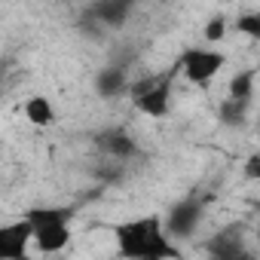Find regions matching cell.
<instances>
[{
	"instance_id": "cell-1",
	"label": "cell",
	"mask_w": 260,
	"mask_h": 260,
	"mask_svg": "<svg viewBox=\"0 0 260 260\" xmlns=\"http://www.w3.org/2000/svg\"><path fill=\"white\" fill-rule=\"evenodd\" d=\"M113 236H116V248H119L122 257H132V260L181 257V251L169 242L159 214H147V217H135V220L116 223Z\"/></svg>"
},
{
	"instance_id": "cell-2",
	"label": "cell",
	"mask_w": 260,
	"mask_h": 260,
	"mask_svg": "<svg viewBox=\"0 0 260 260\" xmlns=\"http://www.w3.org/2000/svg\"><path fill=\"white\" fill-rule=\"evenodd\" d=\"M71 217L74 211L68 208H34L28 211V223L34 230L31 242L43 254H55L71 242Z\"/></svg>"
},
{
	"instance_id": "cell-3",
	"label": "cell",
	"mask_w": 260,
	"mask_h": 260,
	"mask_svg": "<svg viewBox=\"0 0 260 260\" xmlns=\"http://www.w3.org/2000/svg\"><path fill=\"white\" fill-rule=\"evenodd\" d=\"M226 64V55L223 52H217V49H187L184 55H181V68H184V77L190 80V83H208L211 77H217L220 74V68Z\"/></svg>"
},
{
	"instance_id": "cell-4",
	"label": "cell",
	"mask_w": 260,
	"mask_h": 260,
	"mask_svg": "<svg viewBox=\"0 0 260 260\" xmlns=\"http://www.w3.org/2000/svg\"><path fill=\"white\" fill-rule=\"evenodd\" d=\"M132 101L135 107L144 113V116H166L169 113V104H172V89L166 83H141L132 89Z\"/></svg>"
},
{
	"instance_id": "cell-5",
	"label": "cell",
	"mask_w": 260,
	"mask_h": 260,
	"mask_svg": "<svg viewBox=\"0 0 260 260\" xmlns=\"http://www.w3.org/2000/svg\"><path fill=\"white\" fill-rule=\"evenodd\" d=\"M199 220H202V205L193 202V199H184V202H178V205L169 211L162 230L169 233V239H172V236L184 239V236H193V233H196Z\"/></svg>"
},
{
	"instance_id": "cell-6",
	"label": "cell",
	"mask_w": 260,
	"mask_h": 260,
	"mask_svg": "<svg viewBox=\"0 0 260 260\" xmlns=\"http://www.w3.org/2000/svg\"><path fill=\"white\" fill-rule=\"evenodd\" d=\"M31 236H34V230H31L28 217L16 220V223H4V226H0V260L25 257L28 245H31Z\"/></svg>"
},
{
	"instance_id": "cell-7",
	"label": "cell",
	"mask_w": 260,
	"mask_h": 260,
	"mask_svg": "<svg viewBox=\"0 0 260 260\" xmlns=\"http://www.w3.org/2000/svg\"><path fill=\"white\" fill-rule=\"evenodd\" d=\"M22 113H25V119H28L31 125H37V128H46V125L55 122V104H52L46 95H31V98L25 101Z\"/></svg>"
},
{
	"instance_id": "cell-8",
	"label": "cell",
	"mask_w": 260,
	"mask_h": 260,
	"mask_svg": "<svg viewBox=\"0 0 260 260\" xmlns=\"http://www.w3.org/2000/svg\"><path fill=\"white\" fill-rule=\"evenodd\" d=\"M122 89H125V68L107 64V68L98 71V77H95V92H98L101 98H113V95H119Z\"/></svg>"
},
{
	"instance_id": "cell-9",
	"label": "cell",
	"mask_w": 260,
	"mask_h": 260,
	"mask_svg": "<svg viewBox=\"0 0 260 260\" xmlns=\"http://www.w3.org/2000/svg\"><path fill=\"white\" fill-rule=\"evenodd\" d=\"M101 147H104L110 156H116V159H128V156L138 153L135 141L128 138V132H122V128H110V132H104V135H101Z\"/></svg>"
},
{
	"instance_id": "cell-10",
	"label": "cell",
	"mask_w": 260,
	"mask_h": 260,
	"mask_svg": "<svg viewBox=\"0 0 260 260\" xmlns=\"http://www.w3.org/2000/svg\"><path fill=\"white\" fill-rule=\"evenodd\" d=\"M92 16L110 28H119L128 16V4H122V0H98V4L92 7Z\"/></svg>"
},
{
	"instance_id": "cell-11",
	"label": "cell",
	"mask_w": 260,
	"mask_h": 260,
	"mask_svg": "<svg viewBox=\"0 0 260 260\" xmlns=\"http://www.w3.org/2000/svg\"><path fill=\"white\" fill-rule=\"evenodd\" d=\"M254 71H239L233 80H230V98H236V101H248L251 95H254Z\"/></svg>"
},
{
	"instance_id": "cell-12",
	"label": "cell",
	"mask_w": 260,
	"mask_h": 260,
	"mask_svg": "<svg viewBox=\"0 0 260 260\" xmlns=\"http://www.w3.org/2000/svg\"><path fill=\"white\" fill-rule=\"evenodd\" d=\"M236 31L245 34V37H251V40H260V16H257V13L242 16V19L236 22Z\"/></svg>"
},
{
	"instance_id": "cell-13",
	"label": "cell",
	"mask_w": 260,
	"mask_h": 260,
	"mask_svg": "<svg viewBox=\"0 0 260 260\" xmlns=\"http://www.w3.org/2000/svg\"><path fill=\"white\" fill-rule=\"evenodd\" d=\"M245 104H248V101H236V98H230V101L220 107L223 122H236V125H239V122H245V113H242V110H245Z\"/></svg>"
},
{
	"instance_id": "cell-14",
	"label": "cell",
	"mask_w": 260,
	"mask_h": 260,
	"mask_svg": "<svg viewBox=\"0 0 260 260\" xmlns=\"http://www.w3.org/2000/svg\"><path fill=\"white\" fill-rule=\"evenodd\" d=\"M223 34H226V19H223V16H214V19L205 25V40H208V43H217V40H223Z\"/></svg>"
},
{
	"instance_id": "cell-15",
	"label": "cell",
	"mask_w": 260,
	"mask_h": 260,
	"mask_svg": "<svg viewBox=\"0 0 260 260\" xmlns=\"http://www.w3.org/2000/svg\"><path fill=\"white\" fill-rule=\"evenodd\" d=\"M245 178H248V181H257V178H260V156H257V153H251V156L245 159Z\"/></svg>"
},
{
	"instance_id": "cell-16",
	"label": "cell",
	"mask_w": 260,
	"mask_h": 260,
	"mask_svg": "<svg viewBox=\"0 0 260 260\" xmlns=\"http://www.w3.org/2000/svg\"><path fill=\"white\" fill-rule=\"evenodd\" d=\"M122 4H128V7H132V4H135V0H122Z\"/></svg>"
}]
</instances>
